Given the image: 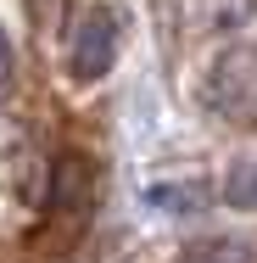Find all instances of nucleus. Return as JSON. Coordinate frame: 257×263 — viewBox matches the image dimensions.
<instances>
[{"instance_id": "f257e3e1", "label": "nucleus", "mask_w": 257, "mask_h": 263, "mask_svg": "<svg viewBox=\"0 0 257 263\" xmlns=\"http://www.w3.org/2000/svg\"><path fill=\"white\" fill-rule=\"evenodd\" d=\"M207 106L229 123H257V40H241V45H224L207 67L202 84Z\"/></svg>"}, {"instance_id": "f03ea898", "label": "nucleus", "mask_w": 257, "mask_h": 263, "mask_svg": "<svg viewBox=\"0 0 257 263\" xmlns=\"http://www.w3.org/2000/svg\"><path fill=\"white\" fill-rule=\"evenodd\" d=\"M67 62H73L78 79H101V73H112V62H117V17H112L106 6L84 11V23H78V34H73Z\"/></svg>"}, {"instance_id": "7ed1b4c3", "label": "nucleus", "mask_w": 257, "mask_h": 263, "mask_svg": "<svg viewBox=\"0 0 257 263\" xmlns=\"http://www.w3.org/2000/svg\"><path fill=\"white\" fill-rule=\"evenodd\" d=\"M257 11V0H190V23L202 28H235Z\"/></svg>"}, {"instance_id": "20e7f679", "label": "nucleus", "mask_w": 257, "mask_h": 263, "mask_svg": "<svg viewBox=\"0 0 257 263\" xmlns=\"http://www.w3.org/2000/svg\"><path fill=\"white\" fill-rule=\"evenodd\" d=\"M185 263H257V247L235 241V235H212V241H196Z\"/></svg>"}, {"instance_id": "39448f33", "label": "nucleus", "mask_w": 257, "mask_h": 263, "mask_svg": "<svg viewBox=\"0 0 257 263\" xmlns=\"http://www.w3.org/2000/svg\"><path fill=\"white\" fill-rule=\"evenodd\" d=\"M224 196H229L235 208H257V162H252V168H241V174L229 179V191H224Z\"/></svg>"}, {"instance_id": "423d86ee", "label": "nucleus", "mask_w": 257, "mask_h": 263, "mask_svg": "<svg viewBox=\"0 0 257 263\" xmlns=\"http://www.w3.org/2000/svg\"><path fill=\"white\" fill-rule=\"evenodd\" d=\"M11 84V56H6V45H0V90Z\"/></svg>"}, {"instance_id": "0eeeda50", "label": "nucleus", "mask_w": 257, "mask_h": 263, "mask_svg": "<svg viewBox=\"0 0 257 263\" xmlns=\"http://www.w3.org/2000/svg\"><path fill=\"white\" fill-rule=\"evenodd\" d=\"M39 6H45V0H39Z\"/></svg>"}]
</instances>
